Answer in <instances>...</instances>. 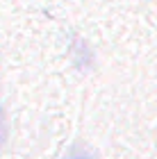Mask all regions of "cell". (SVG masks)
Segmentation results:
<instances>
[{
  "label": "cell",
  "mask_w": 157,
  "mask_h": 159,
  "mask_svg": "<svg viewBox=\"0 0 157 159\" xmlns=\"http://www.w3.org/2000/svg\"><path fill=\"white\" fill-rule=\"evenodd\" d=\"M5 141H7V116H5L2 107H0V148L5 146Z\"/></svg>",
  "instance_id": "2"
},
{
  "label": "cell",
  "mask_w": 157,
  "mask_h": 159,
  "mask_svg": "<svg viewBox=\"0 0 157 159\" xmlns=\"http://www.w3.org/2000/svg\"><path fill=\"white\" fill-rule=\"evenodd\" d=\"M62 159H98V155L94 152V150H89L87 146H82V143H75Z\"/></svg>",
  "instance_id": "1"
}]
</instances>
